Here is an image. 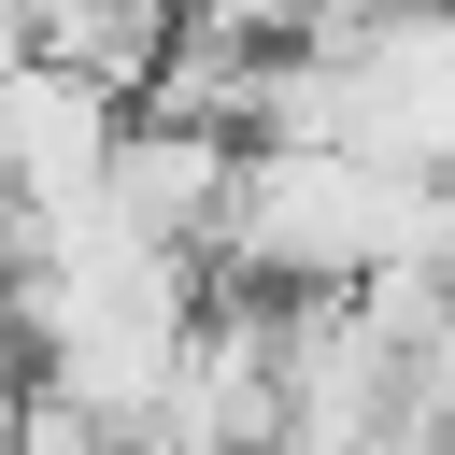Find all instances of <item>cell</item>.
Masks as SVG:
<instances>
[{
	"instance_id": "6da1fadb",
	"label": "cell",
	"mask_w": 455,
	"mask_h": 455,
	"mask_svg": "<svg viewBox=\"0 0 455 455\" xmlns=\"http://www.w3.org/2000/svg\"><path fill=\"white\" fill-rule=\"evenodd\" d=\"M427 242H441V185H412L384 156H327V142H242L213 284H242V299H355V284L412 270Z\"/></svg>"
}]
</instances>
